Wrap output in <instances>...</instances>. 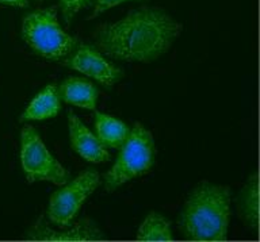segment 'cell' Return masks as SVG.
Masks as SVG:
<instances>
[{
  "label": "cell",
  "mask_w": 260,
  "mask_h": 242,
  "mask_svg": "<svg viewBox=\"0 0 260 242\" xmlns=\"http://www.w3.org/2000/svg\"><path fill=\"white\" fill-rule=\"evenodd\" d=\"M61 101L60 96L54 85H48L28 105L20 121H42L48 118L56 117L60 113Z\"/></svg>",
  "instance_id": "11"
},
{
  "label": "cell",
  "mask_w": 260,
  "mask_h": 242,
  "mask_svg": "<svg viewBox=\"0 0 260 242\" xmlns=\"http://www.w3.org/2000/svg\"><path fill=\"white\" fill-rule=\"evenodd\" d=\"M27 237L37 241H98V239L105 238L101 231L98 230L96 226L88 219H81L76 226L67 233L53 231L40 221L28 231Z\"/></svg>",
  "instance_id": "9"
},
{
  "label": "cell",
  "mask_w": 260,
  "mask_h": 242,
  "mask_svg": "<svg viewBox=\"0 0 260 242\" xmlns=\"http://www.w3.org/2000/svg\"><path fill=\"white\" fill-rule=\"evenodd\" d=\"M95 131L96 138L105 146L110 148H121L126 138L129 135L130 129L115 118L106 115V114H95Z\"/></svg>",
  "instance_id": "12"
},
{
  "label": "cell",
  "mask_w": 260,
  "mask_h": 242,
  "mask_svg": "<svg viewBox=\"0 0 260 242\" xmlns=\"http://www.w3.org/2000/svg\"><path fill=\"white\" fill-rule=\"evenodd\" d=\"M58 96L69 105L93 110L98 100V89L92 83L80 77H69L61 84Z\"/></svg>",
  "instance_id": "10"
},
{
  "label": "cell",
  "mask_w": 260,
  "mask_h": 242,
  "mask_svg": "<svg viewBox=\"0 0 260 242\" xmlns=\"http://www.w3.org/2000/svg\"><path fill=\"white\" fill-rule=\"evenodd\" d=\"M22 36L37 54L52 61L64 60L76 44L61 28L54 6L26 15L22 24Z\"/></svg>",
  "instance_id": "3"
},
{
  "label": "cell",
  "mask_w": 260,
  "mask_h": 242,
  "mask_svg": "<svg viewBox=\"0 0 260 242\" xmlns=\"http://www.w3.org/2000/svg\"><path fill=\"white\" fill-rule=\"evenodd\" d=\"M37 3H41V2H44V0H36Z\"/></svg>",
  "instance_id": "18"
},
{
  "label": "cell",
  "mask_w": 260,
  "mask_h": 242,
  "mask_svg": "<svg viewBox=\"0 0 260 242\" xmlns=\"http://www.w3.org/2000/svg\"><path fill=\"white\" fill-rule=\"evenodd\" d=\"M99 184V175L92 169L81 172L77 179L52 195L48 207V217L58 227H68L80 210L84 200Z\"/></svg>",
  "instance_id": "6"
},
{
  "label": "cell",
  "mask_w": 260,
  "mask_h": 242,
  "mask_svg": "<svg viewBox=\"0 0 260 242\" xmlns=\"http://www.w3.org/2000/svg\"><path fill=\"white\" fill-rule=\"evenodd\" d=\"M137 239L140 241H172L171 223L162 215L150 213L138 229Z\"/></svg>",
  "instance_id": "14"
},
{
  "label": "cell",
  "mask_w": 260,
  "mask_h": 242,
  "mask_svg": "<svg viewBox=\"0 0 260 242\" xmlns=\"http://www.w3.org/2000/svg\"><path fill=\"white\" fill-rule=\"evenodd\" d=\"M68 125L71 145L80 157L91 162H105L109 160V152L105 149V145L83 125L73 111H69Z\"/></svg>",
  "instance_id": "8"
},
{
  "label": "cell",
  "mask_w": 260,
  "mask_h": 242,
  "mask_svg": "<svg viewBox=\"0 0 260 242\" xmlns=\"http://www.w3.org/2000/svg\"><path fill=\"white\" fill-rule=\"evenodd\" d=\"M61 62L68 68L92 77L93 80L106 87H111L122 77L121 69L102 56L96 49L77 41L72 52L64 60H61Z\"/></svg>",
  "instance_id": "7"
},
{
  "label": "cell",
  "mask_w": 260,
  "mask_h": 242,
  "mask_svg": "<svg viewBox=\"0 0 260 242\" xmlns=\"http://www.w3.org/2000/svg\"><path fill=\"white\" fill-rule=\"evenodd\" d=\"M241 213L244 221L253 230L259 227V180L257 174L249 178L248 184L245 186L241 195Z\"/></svg>",
  "instance_id": "13"
},
{
  "label": "cell",
  "mask_w": 260,
  "mask_h": 242,
  "mask_svg": "<svg viewBox=\"0 0 260 242\" xmlns=\"http://www.w3.org/2000/svg\"><path fill=\"white\" fill-rule=\"evenodd\" d=\"M182 23L158 8H140L123 19L106 23L95 32L98 48L114 60L152 62L171 48Z\"/></svg>",
  "instance_id": "1"
},
{
  "label": "cell",
  "mask_w": 260,
  "mask_h": 242,
  "mask_svg": "<svg viewBox=\"0 0 260 242\" xmlns=\"http://www.w3.org/2000/svg\"><path fill=\"white\" fill-rule=\"evenodd\" d=\"M20 162L28 183L45 180L64 186L68 182L67 170L46 149L38 131L30 126L22 130Z\"/></svg>",
  "instance_id": "5"
},
{
  "label": "cell",
  "mask_w": 260,
  "mask_h": 242,
  "mask_svg": "<svg viewBox=\"0 0 260 242\" xmlns=\"http://www.w3.org/2000/svg\"><path fill=\"white\" fill-rule=\"evenodd\" d=\"M231 218V190L202 183L194 190L180 215V229L192 241H225Z\"/></svg>",
  "instance_id": "2"
},
{
  "label": "cell",
  "mask_w": 260,
  "mask_h": 242,
  "mask_svg": "<svg viewBox=\"0 0 260 242\" xmlns=\"http://www.w3.org/2000/svg\"><path fill=\"white\" fill-rule=\"evenodd\" d=\"M125 2H129V0H98L96 7L93 8V12L89 15L88 19H93V18H96L102 12L107 11L110 8L115 7V6L121 3H125Z\"/></svg>",
  "instance_id": "16"
},
{
  "label": "cell",
  "mask_w": 260,
  "mask_h": 242,
  "mask_svg": "<svg viewBox=\"0 0 260 242\" xmlns=\"http://www.w3.org/2000/svg\"><path fill=\"white\" fill-rule=\"evenodd\" d=\"M154 142L149 130L136 123L122 145V150L113 169L105 176V188L109 192L117 190L133 178L146 174L153 164Z\"/></svg>",
  "instance_id": "4"
},
{
  "label": "cell",
  "mask_w": 260,
  "mask_h": 242,
  "mask_svg": "<svg viewBox=\"0 0 260 242\" xmlns=\"http://www.w3.org/2000/svg\"><path fill=\"white\" fill-rule=\"evenodd\" d=\"M0 3L6 6H14V7L26 8L28 7V0H0Z\"/></svg>",
  "instance_id": "17"
},
{
  "label": "cell",
  "mask_w": 260,
  "mask_h": 242,
  "mask_svg": "<svg viewBox=\"0 0 260 242\" xmlns=\"http://www.w3.org/2000/svg\"><path fill=\"white\" fill-rule=\"evenodd\" d=\"M92 0H60V8L64 16V20L67 26L71 24L73 16L77 12L81 11L83 8H87L91 6Z\"/></svg>",
  "instance_id": "15"
}]
</instances>
